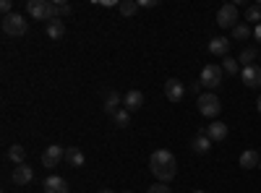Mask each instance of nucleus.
Wrapping results in <instances>:
<instances>
[{
  "mask_svg": "<svg viewBox=\"0 0 261 193\" xmlns=\"http://www.w3.org/2000/svg\"><path fill=\"white\" fill-rule=\"evenodd\" d=\"M206 136L212 139V144H214V141H225V136H227V125L220 123V120L209 123V125H206Z\"/></svg>",
  "mask_w": 261,
  "mask_h": 193,
  "instance_id": "nucleus-15",
  "label": "nucleus"
},
{
  "mask_svg": "<svg viewBox=\"0 0 261 193\" xmlns=\"http://www.w3.org/2000/svg\"><path fill=\"white\" fill-rule=\"evenodd\" d=\"M0 11H3V16L13 13V3H11V0H0Z\"/></svg>",
  "mask_w": 261,
  "mask_h": 193,
  "instance_id": "nucleus-29",
  "label": "nucleus"
},
{
  "mask_svg": "<svg viewBox=\"0 0 261 193\" xmlns=\"http://www.w3.org/2000/svg\"><path fill=\"white\" fill-rule=\"evenodd\" d=\"M123 107L128 113H136V110H141L144 107V94L139 92V89H130L125 97H123Z\"/></svg>",
  "mask_w": 261,
  "mask_h": 193,
  "instance_id": "nucleus-12",
  "label": "nucleus"
},
{
  "mask_svg": "<svg viewBox=\"0 0 261 193\" xmlns=\"http://www.w3.org/2000/svg\"><path fill=\"white\" fill-rule=\"evenodd\" d=\"M8 159H11L13 164H24V159H27V149L21 146V144L8 146Z\"/></svg>",
  "mask_w": 261,
  "mask_h": 193,
  "instance_id": "nucleus-18",
  "label": "nucleus"
},
{
  "mask_svg": "<svg viewBox=\"0 0 261 193\" xmlns=\"http://www.w3.org/2000/svg\"><path fill=\"white\" fill-rule=\"evenodd\" d=\"M165 94H167L170 102H183V97H186L183 81H180V78H167V81H165Z\"/></svg>",
  "mask_w": 261,
  "mask_h": 193,
  "instance_id": "nucleus-8",
  "label": "nucleus"
},
{
  "mask_svg": "<svg viewBox=\"0 0 261 193\" xmlns=\"http://www.w3.org/2000/svg\"><path fill=\"white\" fill-rule=\"evenodd\" d=\"M256 58H258V50H256V47H243V52H241V58H238V63H243V68H246V66H253Z\"/></svg>",
  "mask_w": 261,
  "mask_h": 193,
  "instance_id": "nucleus-21",
  "label": "nucleus"
},
{
  "mask_svg": "<svg viewBox=\"0 0 261 193\" xmlns=\"http://www.w3.org/2000/svg\"><path fill=\"white\" fill-rule=\"evenodd\" d=\"M146 193H172V190H170V188H167L165 183H157V185H151V188H149Z\"/></svg>",
  "mask_w": 261,
  "mask_h": 193,
  "instance_id": "nucleus-28",
  "label": "nucleus"
},
{
  "mask_svg": "<svg viewBox=\"0 0 261 193\" xmlns=\"http://www.w3.org/2000/svg\"><path fill=\"white\" fill-rule=\"evenodd\" d=\"M0 26H3V32H6L8 37H24V34H27V29H29L27 18L21 16V13H8V16H3Z\"/></svg>",
  "mask_w": 261,
  "mask_h": 193,
  "instance_id": "nucleus-3",
  "label": "nucleus"
},
{
  "mask_svg": "<svg viewBox=\"0 0 261 193\" xmlns=\"http://www.w3.org/2000/svg\"><path fill=\"white\" fill-rule=\"evenodd\" d=\"M141 8H154L157 6V0H144V3H139Z\"/></svg>",
  "mask_w": 261,
  "mask_h": 193,
  "instance_id": "nucleus-31",
  "label": "nucleus"
},
{
  "mask_svg": "<svg viewBox=\"0 0 261 193\" xmlns=\"http://www.w3.org/2000/svg\"><path fill=\"white\" fill-rule=\"evenodd\" d=\"M149 167H151V175L160 183H170L178 175V162H175L170 149H157V152L149 157Z\"/></svg>",
  "mask_w": 261,
  "mask_h": 193,
  "instance_id": "nucleus-1",
  "label": "nucleus"
},
{
  "mask_svg": "<svg viewBox=\"0 0 261 193\" xmlns=\"http://www.w3.org/2000/svg\"><path fill=\"white\" fill-rule=\"evenodd\" d=\"M120 94L118 92H110V94H107L105 97V113H110V115H115L118 110H120Z\"/></svg>",
  "mask_w": 261,
  "mask_h": 193,
  "instance_id": "nucleus-19",
  "label": "nucleus"
},
{
  "mask_svg": "<svg viewBox=\"0 0 261 193\" xmlns=\"http://www.w3.org/2000/svg\"><path fill=\"white\" fill-rule=\"evenodd\" d=\"M217 24L222 29H235L241 24V16H238V6L235 3H225L220 11H217Z\"/></svg>",
  "mask_w": 261,
  "mask_h": 193,
  "instance_id": "nucleus-5",
  "label": "nucleus"
},
{
  "mask_svg": "<svg viewBox=\"0 0 261 193\" xmlns=\"http://www.w3.org/2000/svg\"><path fill=\"white\" fill-rule=\"evenodd\" d=\"M42 188H45V193H68V180L60 178V175H50L45 183H42Z\"/></svg>",
  "mask_w": 261,
  "mask_h": 193,
  "instance_id": "nucleus-11",
  "label": "nucleus"
},
{
  "mask_svg": "<svg viewBox=\"0 0 261 193\" xmlns=\"http://www.w3.org/2000/svg\"><path fill=\"white\" fill-rule=\"evenodd\" d=\"M27 13L37 21H50L58 18V6L53 3V0H27Z\"/></svg>",
  "mask_w": 261,
  "mask_h": 193,
  "instance_id": "nucleus-2",
  "label": "nucleus"
},
{
  "mask_svg": "<svg viewBox=\"0 0 261 193\" xmlns=\"http://www.w3.org/2000/svg\"><path fill=\"white\" fill-rule=\"evenodd\" d=\"M191 149H193L196 154H206L209 149H212V139H209L204 131H201V133H196V136L191 139Z\"/></svg>",
  "mask_w": 261,
  "mask_h": 193,
  "instance_id": "nucleus-14",
  "label": "nucleus"
},
{
  "mask_svg": "<svg viewBox=\"0 0 261 193\" xmlns=\"http://www.w3.org/2000/svg\"><path fill=\"white\" fill-rule=\"evenodd\" d=\"M227 50H230V39H227V37H214V39H209V52H212V55L227 58Z\"/></svg>",
  "mask_w": 261,
  "mask_h": 193,
  "instance_id": "nucleus-13",
  "label": "nucleus"
},
{
  "mask_svg": "<svg viewBox=\"0 0 261 193\" xmlns=\"http://www.w3.org/2000/svg\"><path fill=\"white\" fill-rule=\"evenodd\" d=\"M222 66H217V63H209V66H204L199 81H201V87H209V89H217V87H222Z\"/></svg>",
  "mask_w": 261,
  "mask_h": 193,
  "instance_id": "nucleus-4",
  "label": "nucleus"
},
{
  "mask_svg": "<svg viewBox=\"0 0 261 193\" xmlns=\"http://www.w3.org/2000/svg\"><path fill=\"white\" fill-rule=\"evenodd\" d=\"M120 8V16H125V18H130L136 11H139V3H134V0H123V3L118 6Z\"/></svg>",
  "mask_w": 261,
  "mask_h": 193,
  "instance_id": "nucleus-24",
  "label": "nucleus"
},
{
  "mask_svg": "<svg viewBox=\"0 0 261 193\" xmlns=\"http://www.w3.org/2000/svg\"><path fill=\"white\" fill-rule=\"evenodd\" d=\"M99 193H115V190H113V188H102Z\"/></svg>",
  "mask_w": 261,
  "mask_h": 193,
  "instance_id": "nucleus-33",
  "label": "nucleus"
},
{
  "mask_svg": "<svg viewBox=\"0 0 261 193\" xmlns=\"http://www.w3.org/2000/svg\"><path fill=\"white\" fill-rule=\"evenodd\" d=\"M253 37H256V42H261V24L253 29Z\"/></svg>",
  "mask_w": 261,
  "mask_h": 193,
  "instance_id": "nucleus-32",
  "label": "nucleus"
},
{
  "mask_svg": "<svg viewBox=\"0 0 261 193\" xmlns=\"http://www.w3.org/2000/svg\"><path fill=\"white\" fill-rule=\"evenodd\" d=\"M225 73H230V76H235V73H241V68H238V60L235 58H225Z\"/></svg>",
  "mask_w": 261,
  "mask_h": 193,
  "instance_id": "nucleus-26",
  "label": "nucleus"
},
{
  "mask_svg": "<svg viewBox=\"0 0 261 193\" xmlns=\"http://www.w3.org/2000/svg\"><path fill=\"white\" fill-rule=\"evenodd\" d=\"M113 120H115L118 128H128V125H130V113L125 110V107H120V110L113 115Z\"/></svg>",
  "mask_w": 261,
  "mask_h": 193,
  "instance_id": "nucleus-23",
  "label": "nucleus"
},
{
  "mask_svg": "<svg viewBox=\"0 0 261 193\" xmlns=\"http://www.w3.org/2000/svg\"><path fill=\"white\" fill-rule=\"evenodd\" d=\"M63 159H65V149L58 146V144L47 146L45 152H42V167H58Z\"/></svg>",
  "mask_w": 261,
  "mask_h": 193,
  "instance_id": "nucleus-7",
  "label": "nucleus"
},
{
  "mask_svg": "<svg viewBox=\"0 0 261 193\" xmlns=\"http://www.w3.org/2000/svg\"><path fill=\"white\" fill-rule=\"evenodd\" d=\"M188 89H191L193 94H199V92H201V81H193V84H191V87H188Z\"/></svg>",
  "mask_w": 261,
  "mask_h": 193,
  "instance_id": "nucleus-30",
  "label": "nucleus"
},
{
  "mask_svg": "<svg viewBox=\"0 0 261 193\" xmlns=\"http://www.w3.org/2000/svg\"><path fill=\"white\" fill-rule=\"evenodd\" d=\"M199 113L204 115V118H217L222 113V102H220V97L217 94H199Z\"/></svg>",
  "mask_w": 261,
  "mask_h": 193,
  "instance_id": "nucleus-6",
  "label": "nucleus"
},
{
  "mask_svg": "<svg viewBox=\"0 0 261 193\" xmlns=\"http://www.w3.org/2000/svg\"><path fill=\"white\" fill-rule=\"evenodd\" d=\"M251 37V29H248V24H238L235 29H232V39H238V42H246Z\"/></svg>",
  "mask_w": 261,
  "mask_h": 193,
  "instance_id": "nucleus-25",
  "label": "nucleus"
},
{
  "mask_svg": "<svg viewBox=\"0 0 261 193\" xmlns=\"http://www.w3.org/2000/svg\"><path fill=\"white\" fill-rule=\"evenodd\" d=\"M55 6H58V18L71 16V13H73V6H71V3H55Z\"/></svg>",
  "mask_w": 261,
  "mask_h": 193,
  "instance_id": "nucleus-27",
  "label": "nucleus"
},
{
  "mask_svg": "<svg viewBox=\"0 0 261 193\" xmlns=\"http://www.w3.org/2000/svg\"><path fill=\"white\" fill-rule=\"evenodd\" d=\"M258 58H261V55H258Z\"/></svg>",
  "mask_w": 261,
  "mask_h": 193,
  "instance_id": "nucleus-38",
  "label": "nucleus"
},
{
  "mask_svg": "<svg viewBox=\"0 0 261 193\" xmlns=\"http://www.w3.org/2000/svg\"><path fill=\"white\" fill-rule=\"evenodd\" d=\"M258 170H261V162H258Z\"/></svg>",
  "mask_w": 261,
  "mask_h": 193,
  "instance_id": "nucleus-36",
  "label": "nucleus"
},
{
  "mask_svg": "<svg viewBox=\"0 0 261 193\" xmlns=\"http://www.w3.org/2000/svg\"><path fill=\"white\" fill-rule=\"evenodd\" d=\"M193 193H204V190H193Z\"/></svg>",
  "mask_w": 261,
  "mask_h": 193,
  "instance_id": "nucleus-35",
  "label": "nucleus"
},
{
  "mask_svg": "<svg viewBox=\"0 0 261 193\" xmlns=\"http://www.w3.org/2000/svg\"><path fill=\"white\" fill-rule=\"evenodd\" d=\"M241 78L248 89H258L261 87V66H246L241 71Z\"/></svg>",
  "mask_w": 261,
  "mask_h": 193,
  "instance_id": "nucleus-10",
  "label": "nucleus"
},
{
  "mask_svg": "<svg viewBox=\"0 0 261 193\" xmlns=\"http://www.w3.org/2000/svg\"><path fill=\"white\" fill-rule=\"evenodd\" d=\"M65 162H68L71 167H84V152H81V149L79 146H68V149H65Z\"/></svg>",
  "mask_w": 261,
  "mask_h": 193,
  "instance_id": "nucleus-16",
  "label": "nucleus"
},
{
  "mask_svg": "<svg viewBox=\"0 0 261 193\" xmlns=\"http://www.w3.org/2000/svg\"><path fill=\"white\" fill-rule=\"evenodd\" d=\"M258 113H261V97H258Z\"/></svg>",
  "mask_w": 261,
  "mask_h": 193,
  "instance_id": "nucleus-34",
  "label": "nucleus"
},
{
  "mask_svg": "<svg viewBox=\"0 0 261 193\" xmlns=\"http://www.w3.org/2000/svg\"><path fill=\"white\" fill-rule=\"evenodd\" d=\"M123 193H130V190H123Z\"/></svg>",
  "mask_w": 261,
  "mask_h": 193,
  "instance_id": "nucleus-37",
  "label": "nucleus"
},
{
  "mask_svg": "<svg viewBox=\"0 0 261 193\" xmlns=\"http://www.w3.org/2000/svg\"><path fill=\"white\" fill-rule=\"evenodd\" d=\"M11 178H13L16 185H29V183L34 180V170H32L27 162H24V164H16L13 173H11Z\"/></svg>",
  "mask_w": 261,
  "mask_h": 193,
  "instance_id": "nucleus-9",
  "label": "nucleus"
},
{
  "mask_svg": "<svg viewBox=\"0 0 261 193\" xmlns=\"http://www.w3.org/2000/svg\"><path fill=\"white\" fill-rule=\"evenodd\" d=\"M248 21H251V24H256V26L261 24V3L246 8V24H248Z\"/></svg>",
  "mask_w": 261,
  "mask_h": 193,
  "instance_id": "nucleus-22",
  "label": "nucleus"
},
{
  "mask_svg": "<svg viewBox=\"0 0 261 193\" xmlns=\"http://www.w3.org/2000/svg\"><path fill=\"white\" fill-rule=\"evenodd\" d=\"M258 162H261V157H258L256 149H246V152L241 154V167L243 170H253V167H258Z\"/></svg>",
  "mask_w": 261,
  "mask_h": 193,
  "instance_id": "nucleus-17",
  "label": "nucleus"
},
{
  "mask_svg": "<svg viewBox=\"0 0 261 193\" xmlns=\"http://www.w3.org/2000/svg\"><path fill=\"white\" fill-rule=\"evenodd\" d=\"M63 34H65V24L60 18H53L50 24H47V37L50 39H63Z\"/></svg>",
  "mask_w": 261,
  "mask_h": 193,
  "instance_id": "nucleus-20",
  "label": "nucleus"
}]
</instances>
